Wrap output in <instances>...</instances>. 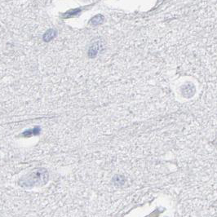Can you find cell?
I'll return each mask as SVG.
<instances>
[{"label":"cell","mask_w":217,"mask_h":217,"mask_svg":"<svg viewBox=\"0 0 217 217\" xmlns=\"http://www.w3.org/2000/svg\"><path fill=\"white\" fill-rule=\"evenodd\" d=\"M99 48H100V44H99V43L96 42L95 44H93L90 48V50H89V56L94 57V56H96L98 51H99Z\"/></svg>","instance_id":"1"},{"label":"cell","mask_w":217,"mask_h":217,"mask_svg":"<svg viewBox=\"0 0 217 217\" xmlns=\"http://www.w3.org/2000/svg\"><path fill=\"white\" fill-rule=\"evenodd\" d=\"M56 33L55 30H48V31H47L45 34H44V35H43V39H44V41L49 42L56 36Z\"/></svg>","instance_id":"2"},{"label":"cell","mask_w":217,"mask_h":217,"mask_svg":"<svg viewBox=\"0 0 217 217\" xmlns=\"http://www.w3.org/2000/svg\"><path fill=\"white\" fill-rule=\"evenodd\" d=\"M103 21H104V17H103L101 15H97L91 19V21H90V23L91 25L96 26V25H100V24H101Z\"/></svg>","instance_id":"3"},{"label":"cell","mask_w":217,"mask_h":217,"mask_svg":"<svg viewBox=\"0 0 217 217\" xmlns=\"http://www.w3.org/2000/svg\"><path fill=\"white\" fill-rule=\"evenodd\" d=\"M79 10H78V9H75V10H72V11H70L69 12H68V14H69V16H74V15H76V14H78V13H79Z\"/></svg>","instance_id":"4"}]
</instances>
